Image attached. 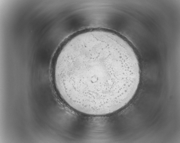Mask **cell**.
Here are the masks:
<instances>
[{"mask_svg":"<svg viewBox=\"0 0 180 143\" xmlns=\"http://www.w3.org/2000/svg\"><path fill=\"white\" fill-rule=\"evenodd\" d=\"M52 73L56 91L65 104L96 116L111 113L127 104L140 76L138 59L129 44L100 30L67 40L56 56Z\"/></svg>","mask_w":180,"mask_h":143,"instance_id":"1","label":"cell"}]
</instances>
